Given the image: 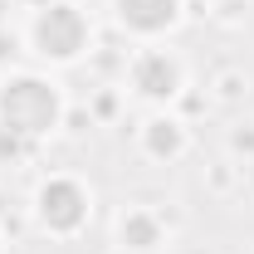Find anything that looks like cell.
I'll list each match as a JSON object with an SVG mask.
<instances>
[{
	"label": "cell",
	"mask_w": 254,
	"mask_h": 254,
	"mask_svg": "<svg viewBox=\"0 0 254 254\" xmlns=\"http://www.w3.org/2000/svg\"><path fill=\"white\" fill-rule=\"evenodd\" d=\"M59 123V93L54 83L34 78V73H20L0 88V127L5 132H20V137H44Z\"/></svg>",
	"instance_id": "6da1fadb"
},
{
	"label": "cell",
	"mask_w": 254,
	"mask_h": 254,
	"mask_svg": "<svg viewBox=\"0 0 254 254\" xmlns=\"http://www.w3.org/2000/svg\"><path fill=\"white\" fill-rule=\"evenodd\" d=\"M34 49L44 54V59L54 64H68L83 54V44H88V20L78 15V5H68V0H59V5H49V10H39L34 15Z\"/></svg>",
	"instance_id": "7a4b0ae2"
},
{
	"label": "cell",
	"mask_w": 254,
	"mask_h": 254,
	"mask_svg": "<svg viewBox=\"0 0 254 254\" xmlns=\"http://www.w3.org/2000/svg\"><path fill=\"white\" fill-rule=\"evenodd\" d=\"M39 220L54 235H73L78 225L88 220V190L78 181H64V176L49 181V186H39Z\"/></svg>",
	"instance_id": "3957f363"
},
{
	"label": "cell",
	"mask_w": 254,
	"mask_h": 254,
	"mask_svg": "<svg viewBox=\"0 0 254 254\" xmlns=\"http://www.w3.org/2000/svg\"><path fill=\"white\" fill-rule=\"evenodd\" d=\"M132 88L147 98H171L176 88H181V64L166 59L161 49H152V54H142V59L132 64Z\"/></svg>",
	"instance_id": "277c9868"
},
{
	"label": "cell",
	"mask_w": 254,
	"mask_h": 254,
	"mask_svg": "<svg viewBox=\"0 0 254 254\" xmlns=\"http://www.w3.org/2000/svg\"><path fill=\"white\" fill-rule=\"evenodd\" d=\"M118 5V20L137 34H161L176 25V10L181 0H113Z\"/></svg>",
	"instance_id": "5b68a950"
},
{
	"label": "cell",
	"mask_w": 254,
	"mask_h": 254,
	"mask_svg": "<svg viewBox=\"0 0 254 254\" xmlns=\"http://www.w3.org/2000/svg\"><path fill=\"white\" fill-rule=\"evenodd\" d=\"M123 245H132V250H157L161 245V225L152 220V215H142V210H132L123 220Z\"/></svg>",
	"instance_id": "8992f818"
},
{
	"label": "cell",
	"mask_w": 254,
	"mask_h": 254,
	"mask_svg": "<svg viewBox=\"0 0 254 254\" xmlns=\"http://www.w3.org/2000/svg\"><path fill=\"white\" fill-rule=\"evenodd\" d=\"M152 152H176L181 147V132H176V123H152Z\"/></svg>",
	"instance_id": "52a82bcc"
}]
</instances>
